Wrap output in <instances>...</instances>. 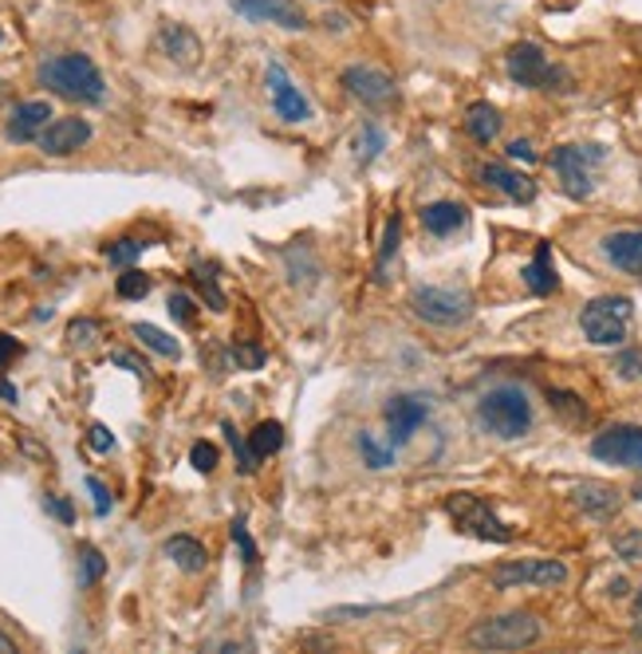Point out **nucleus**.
Listing matches in <instances>:
<instances>
[{
	"mask_svg": "<svg viewBox=\"0 0 642 654\" xmlns=\"http://www.w3.org/2000/svg\"><path fill=\"white\" fill-rule=\"evenodd\" d=\"M35 80L40 88H48L52 95L71 99V103H103L106 99V83L103 71L95 68V60L83 52H63V55H48L40 68H35Z\"/></svg>",
	"mask_w": 642,
	"mask_h": 654,
	"instance_id": "nucleus-1",
	"label": "nucleus"
},
{
	"mask_svg": "<svg viewBox=\"0 0 642 654\" xmlns=\"http://www.w3.org/2000/svg\"><path fill=\"white\" fill-rule=\"evenodd\" d=\"M477 422L493 438H505V442H517L532 430V398H528L524 387L517 382H501V387L485 390L481 402H477Z\"/></svg>",
	"mask_w": 642,
	"mask_h": 654,
	"instance_id": "nucleus-2",
	"label": "nucleus"
},
{
	"mask_svg": "<svg viewBox=\"0 0 642 654\" xmlns=\"http://www.w3.org/2000/svg\"><path fill=\"white\" fill-rule=\"evenodd\" d=\"M631 319L634 304L626 296H595L591 304H583L580 331L595 347H623L626 336H631Z\"/></svg>",
	"mask_w": 642,
	"mask_h": 654,
	"instance_id": "nucleus-3",
	"label": "nucleus"
},
{
	"mask_svg": "<svg viewBox=\"0 0 642 654\" xmlns=\"http://www.w3.org/2000/svg\"><path fill=\"white\" fill-rule=\"evenodd\" d=\"M608 162V146H556L548 166L560 177V190L572 202H588L595 194V170Z\"/></svg>",
	"mask_w": 642,
	"mask_h": 654,
	"instance_id": "nucleus-4",
	"label": "nucleus"
},
{
	"mask_svg": "<svg viewBox=\"0 0 642 654\" xmlns=\"http://www.w3.org/2000/svg\"><path fill=\"white\" fill-rule=\"evenodd\" d=\"M537 638H540L537 615H528V611H509V615L481 620L466 635V643L477 646V651H524V646H532Z\"/></svg>",
	"mask_w": 642,
	"mask_h": 654,
	"instance_id": "nucleus-5",
	"label": "nucleus"
},
{
	"mask_svg": "<svg viewBox=\"0 0 642 654\" xmlns=\"http://www.w3.org/2000/svg\"><path fill=\"white\" fill-rule=\"evenodd\" d=\"M505 71H509V80L517 88H532V91H568V83H572V75L560 63L548 60L544 48L532 44V40L512 48L509 60H505Z\"/></svg>",
	"mask_w": 642,
	"mask_h": 654,
	"instance_id": "nucleus-6",
	"label": "nucleus"
},
{
	"mask_svg": "<svg viewBox=\"0 0 642 654\" xmlns=\"http://www.w3.org/2000/svg\"><path fill=\"white\" fill-rule=\"evenodd\" d=\"M410 311L430 327H458L473 316V296L441 284H418L410 293Z\"/></svg>",
	"mask_w": 642,
	"mask_h": 654,
	"instance_id": "nucleus-7",
	"label": "nucleus"
},
{
	"mask_svg": "<svg viewBox=\"0 0 642 654\" xmlns=\"http://www.w3.org/2000/svg\"><path fill=\"white\" fill-rule=\"evenodd\" d=\"M560 587L568 584V564L563 560H505L493 568V587L509 592V587Z\"/></svg>",
	"mask_w": 642,
	"mask_h": 654,
	"instance_id": "nucleus-8",
	"label": "nucleus"
},
{
	"mask_svg": "<svg viewBox=\"0 0 642 654\" xmlns=\"http://www.w3.org/2000/svg\"><path fill=\"white\" fill-rule=\"evenodd\" d=\"M591 458L603 461V466H619V469H639L642 473V426L619 422L599 430L591 438Z\"/></svg>",
	"mask_w": 642,
	"mask_h": 654,
	"instance_id": "nucleus-9",
	"label": "nucleus"
},
{
	"mask_svg": "<svg viewBox=\"0 0 642 654\" xmlns=\"http://www.w3.org/2000/svg\"><path fill=\"white\" fill-rule=\"evenodd\" d=\"M449 517L461 524L466 532H473L477 540H493V544H509L512 540V532L505 529L501 521L493 517V509L481 501V497H473V493H454L449 497Z\"/></svg>",
	"mask_w": 642,
	"mask_h": 654,
	"instance_id": "nucleus-10",
	"label": "nucleus"
},
{
	"mask_svg": "<svg viewBox=\"0 0 642 654\" xmlns=\"http://www.w3.org/2000/svg\"><path fill=\"white\" fill-rule=\"evenodd\" d=\"M383 418H387V442L395 446H406L414 438V433L422 430V422L430 418V398L422 395H395L387 402V410H383Z\"/></svg>",
	"mask_w": 642,
	"mask_h": 654,
	"instance_id": "nucleus-11",
	"label": "nucleus"
},
{
	"mask_svg": "<svg viewBox=\"0 0 642 654\" xmlns=\"http://www.w3.org/2000/svg\"><path fill=\"white\" fill-rule=\"evenodd\" d=\"M268 80V95H273V111L284 119V123H308L312 119V103L304 99V91L292 83V75L284 71V63H268L264 71Z\"/></svg>",
	"mask_w": 642,
	"mask_h": 654,
	"instance_id": "nucleus-12",
	"label": "nucleus"
},
{
	"mask_svg": "<svg viewBox=\"0 0 642 654\" xmlns=\"http://www.w3.org/2000/svg\"><path fill=\"white\" fill-rule=\"evenodd\" d=\"M344 88L367 106H390L398 99L395 80H390L387 71L367 68V63H351V68H344Z\"/></svg>",
	"mask_w": 642,
	"mask_h": 654,
	"instance_id": "nucleus-13",
	"label": "nucleus"
},
{
	"mask_svg": "<svg viewBox=\"0 0 642 654\" xmlns=\"http://www.w3.org/2000/svg\"><path fill=\"white\" fill-rule=\"evenodd\" d=\"M91 142V123L88 119H52V123L44 126V134H40V151L52 154V159H68V154L83 151Z\"/></svg>",
	"mask_w": 642,
	"mask_h": 654,
	"instance_id": "nucleus-14",
	"label": "nucleus"
},
{
	"mask_svg": "<svg viewBox=\"0 0 642 654\" xmlns=\"http://www.w3.org/2000/svg\"><path fill=\"white\" fill-rule=\"evenodd\" d=\"M233 12H241L245 20H256V24H281L288 32H299L308 28L304 12H299L296 0H230Z\"/></svg>",
	"mask_w": 642,
	"mask_h": 654,
	"instance_id": "nucleus-15",
	"label": "nucleus"
},
{
	"mask_svg": "<svg viewBox=\"0 0 642 654\" xmlns=\"http://www.w3.org/2000/svg\"><path fill=\"white\" fill-rule=\"evenodd\" d=\"M52 103L48 99H28V103H17L12 106L9 123H4V139L9 142H40V134H44V126L52 123Z\"/></svg>",
	"mask_w": 642,
	"mask_h": 654,
	"instance_id": "nucleus-16",
	"label": "nucleus"
},
{
	"mask_svg": "<svg viewBox=\"0 0 642 654\" xmlns=\"http://www.w3.org/2000/svg\"><path fill=\"white\" fill-rule=\"evenodd\" d=\"M603 257L611 268L642 280V229H615L603 237Z\"/></svg>",
	"mask_w": 642,
	"mask_h": 654,
	"instance_id": "nucleus-17",
	"label": "nucleus"
},
{
	"mask_svg": "<svg viewBox=\"0 0 642 654\" xmlns=\"http://www.w3.org/2000/svg\"><path fill=\"white\" fill-rule=\"evenodd\" d=\"M481 182H485V186L501 190V194L509 197V202H517V205H528L532 197H537V182H532L528 174H520V170H509L505 162H485Z\"/></svg>",
	"mask_w": 642,
	"mask_h": 654,
	"instance_id": "nucleus-18",
	"label": "nucleus"
},
{
	"mask_svg": "<svg viewBox=\"0 0 642 654\" xmlns=\"http://www.w3.org/2000/svg\"><path fill=\"white\" fill-rule=\"evenodd\" d=\"M159 44H162V52H166L174 63H182V68H194L197 55H202V40H197L185 24H162Z\"/></svg>",
	"mask_w": 642,
	"mask_h": 654,
	"instance_id": "nucleus-19",
	"label": "nucleus"
},
{
	"mask_svg": "<svg viewBox=\"0 0 642 654\" xmlns=\"http://www.w3.org/2000/svg\"><path fill=\"white\" fill-rule=\"evenodd\" d=\"M572 501L580 504L588 517H595V521H608V517L619 509V489L599 486V481H583V486H575Z\"/></svg>",
	"mask_w": 642,
	"mask_h": 654,
	"instance_id": "nucleus-20",
	"label": "nucleus"
},
{
	"mask_svg": "<svg viewBox=\"0 0 642 654\" xmlns=\"http://www.w3.org/2000/svg\"><path fill=\"white\" fill-rule=\"evenodd\" d=\"M466 222H469V210L458 202H434L422 210V225L434 237H449V233L466 229Z\"/></svg>",
	"mask_w": 642,
	"mask_h": 654,
	"instance_id": "nucleus-21",
	"label": "nucleus"
},
{
	"mask_svg": "<svg viewBox=\"0 0 642 654\" xmlns=\"http://www.w3.org/2000/svg\"><path fill=\"white\" fill-rule=\"evenodd\" d=\"M524 288L532 296H552L556 288H560V276H556V268H552V248L548 245H537L532 265H524Z\"/></svg>",
	"mask_w": 642,
	"mask_h": 654,
	"instance_id": "nucleus-22",
	"label": "nucleus"
},
{
	"mask_svg": "<svg viewBox=\"0 0 642 654\" xmlns=\"http://www.w3.org/2000/svg\"><path fill=\"white\" fill-rule=\"evenodd\" d=\"M166 556L174 560L182 572H202L205 564H210V552H205L202 540L194 537H170L166 540Z\"/></svg>",
	"mask_w": 642,
	"mask_h": 654,
	"instance_id": "nucleus-23",
	"label": "nucleus"
},
{
	"mask_svg": "<svg viewBox=\"0 0 642 654\" xmlns=\"http://www.w3.org/2000/svg\"><path fill=\"white\" fill-rule=\"evenodd\" d=\"M466 131L473 134L477 142H493L501 134V111L493 103H473L466 111Z\"/></svg>",
	"mask_w": 642,
	"mask_h": 654,
	"instance_id": "nucleus-24",
	"label": "nucleus"
},
{
	"mask_svg": "<svg viewBox=\"0 0 642 654\" xmlns=\"http://www.w3.org/2000/svg\"><path fill=\"white\" fill-rule=\"evenodd\" d=\"M398 237H402V217H390L387 233H383L379 257H375V284L390 280V268H395V260H398Z\"/></svg>",
	"mask_w": 642,
	"mask_h": 654,
	"instance_id": "nucleus-25",
	"label": "nucleus"
},
{
	"mask_svg": "<svg viewBox=\"0 0 642 654\" xmlns=\"http://www.w3.org/2000/svg\"><path fill=\"white\" fill-rule=\"evenodd\" d=\"M281 446H284V426L281 422H261L253 433H248V450H253L256 461L273 458Z\"/></svg>",
	"mask_w": 642,
	"mask_h": 654,
	"instance_id": "nucleus-26",
	"label": "nucleus"
},
{
	"mask_svg": "<svg viewBox=\"0 0 642 654\" xmlns=\"http://www.w3.org/2000/svg\"><path fill=\"white\" fill-rule=\"evenodd\" d=\"M131 331H134V339H142V344L150 347V351L166 355V359H177V355H182L177 339H170L166 331H162V327H154V324H134Z\"/></svg>",
	"mask_w": 642,
	"mask_h": 654,
	"instance_id": "nucleus-27",
	"label": "nucleus"
},
{
	"mask_svg": "<svg viewBox=\"0 0 642 654\" xmlns=\"http://www.w3.org/2000/svg\"><path fill=\"white\" fill-rule=\"evenodd\" d=\"M383 146H387V134H383L379 123H367L359 134H355V159L367 166V162H375L383 154Z\"/></svg>",
	"mask_w": 642,
	"mask_h": 654,
	"instance_id": "nucleus-28",
	"label": "nucleus"
},
{
	"mask_svg": "<svg viewBox=\"0 0 642 654\" xmlns=\"http://www.w3.org/2000/svg\"><path fill=\"white\" fill-rule=\"evenodd\" d=\"M355 446H359V458L367 461L370 469H387L390 461H395V446H383V442H375V433H355Z\"/></svg>",
	"mask_w": 642,
	"mask_h": 654,
	"instance_id": "nucleus-29",
	"label": "nucleus"
},
{
	"mask_svg": "<svg viewBox=\"0 0 642 654\" xmlns=\"http://www.w3.org/2000/svg\"><path fill=\"white\" fill-rule=\"evenodd\" d=\"M106 572V560L95 544H80V587H95Z\"/></svg>",
	"mask_w": 642,
	"mask_h": 654,
	"instance_id": "nucleus-30",
	"label": "nucleus"
},
{
	"mask_svg": "<svg viewBox=\"0 0 642 654\" xmlns=\"http://www.w3.org/2000/svg\"><path fill=\"white\" fill-rule=\"evenodd\" d=\"M142 253H146V241H139V237H123V241H115V245H106V260L119 268H131Z\"/></svg>",
	"mask_w": 642,
	"mask_h": 654,
	"instance_id": "nucleus-31",
	"label": "nucleus"
},
{
	"mask_svg": "<svg viewBox=\"0 0 642 654\" xmlns=\"http://www.w3.org/2000/svg\"><path fill=\"white\" fill-rule=\"evenodd\" d=\"M119 296H123V300H142V296L150 293V276L146 273H139V268H126L123 276H119Z\"/></svg>",
	"mask_w": 642,
	"mask_h": 654,
	"instance_id": "nucleus-32",
	"label": "nucleus"
},
{
	"mask_svg": "<svg viewBox=\"0 0 642 654\" xmlns=\"http://www.w3.org/2000/svg\"><path fill=\"white\" fill-rule=\"evenodd\" d=\"M221 430H225V438H230L233 453H237V469H241V473H253V469H256V458H253V450H248V442H241V433L233 430L230 422L221 426Z\"/></svg>",
	"mask_w": 642,
	"mask_h": 654,
	"instance_id": "nucleus-33",
	"label": "nucleus"
},
{
	"mask_svg": "<svg viewBox=\"0 0 642 654\" xmlns=\"http://www.w3.org/2000/svg\"><path fill=\"white\" fill-rule=\"evenodd\" d=\"M190 461H194L197 473H213V469H217V446L194 442V450H190Z\"/></svg>",
	"mask_w": 642,
	"mask_h": 654,
	"instance_id": "nucleus-34",
	"label": "nucleus"
},
{
	"mask_svg": "<svg viewBox=\"0 0 642 654\" xmlns=\"http://www.w3.org/2000/svg\"><path fill=\"white\" fill-rule=\"evenodd\" d=\"M197 284H202V296L210 300V308H213V311H225V296H221L217 280H213V276L205 273L202 265H197Z\"/></svg>",
	"mask_w": 642,
	"mask_h": 654,
	"instance_id": "nucleus-35",
	"label": "nucleus"
},
{
	"mask_svg": "<svg viewBox=\"0 0 642 654\" xmlns=\"http://www.w3.org/2000/svg\"><path fill=\"white\" fill-rule=\"evenodd\" d=\"M95 336H99V324H95V319H75V324L68 327V339H71V344H80V347L95 344Z\"/></svg>",
	"mask_w": 642,
	"mask_h": 654,
	"instance_id": "nucleus-36",
	"label": "nucleus"
},
{
	"mask_svg": "<svg viewBox=\"0 0 642 654\" xmlns=\"http://www.w3.org/2000/svg\"><path fill=\"white\" fill-rule=\"evenodd\" d=\"M233 544L241 549V556H245V564H256V544H253V537H248V529H245V521H233Z\"/></svg>",
	"mask_w": 642,
	"mask_h": 654,
	"instance_id": "nucleus-37",
	"label": "nucleus"
},
{
	"mask_svg": "<svg viewBox=\"0 0 642 654\" xmlns=\"http://www.w3.org/2000/svg\"><path fill=\"white\" fill-rule=\"evenodd\" d=\"M170 316L177 319V324H194V300H190V296L185 293H170Z\"/></svg>",
	"mask_w": 642,
	"mask_h": 654,
	"instance_id": "nucleus-38",
	"label": "nucleus"
},
{
	"mask_svg": "<svg viewBox=\"0 0 642 654\" xmlns=\"http://www.w3.org/2000/svg\"><path fill=\"white\" fill-rule=\"evenodd\" d=\"M233 359H237L245 371H256V367L264 362V351L261 347H253V344H233Z\"/></svg>",
	"mask_w": 642,
	"mask_h": 654,
	"instance_id": "nucleus-39",
	"label": "nucleus"
},
{
	"mask_svg": "<svg viewBox=\"0 0 642 654\" xmlns=\"http://www.w3.org/2000/svg\"><path fill=\"white\" fill-rule=\"evenodd\" d=\"M88 446L95 453H111V450H115V433L106 430V426L95 422V426H91V433H88Z\"/></svg>",
	"mask_w": 642,
	"mask_h": 654,
	"instance_id": "nucleus-40",
	"label": "nucleus"
},
{
	"mask_svg": "<svg viewBox=\"0 0 642 654\" xmlns=\"http://www.w3.org/2000/svg\"><path fill=\"white\" fill-rule=\"evenodd\" d=\"M88 493L95 497V517H106L111 513V493H106V486L99 478H88Z\"/></svg>",
	"mask_w": 642,
	"mask_h": 654,
	"instance_id": "nucleus-41",
	"label": "nucleus"
},
{
	"mask_svg": "<svg viewBox=\"0 0 642 654\" xmlns=\"http://www.w3.org/2000/svg\"><path fill=\"white\" fill-rule=\"evenodd\" d=\"M20 355H24V347H20L12 336H4V331H0V371H4V367H12V359H20Z\"/></svg>",
	"mask_w": 642,
	"mask_h": 654,
	"instance_id": "nucleus-42",
	"label": "nucleus"
},
{
	"mask_svg": "<svg viewBox=\"0 0 642 654\" xmlns=\"http://www.w3.org/2000/svg\"><path fill=\"white\" fill-rule=\"evenodd\" d=\"M509 159L512 162H537V151H532V142L517 139V142H509Z\"/></svg>",
	"mask_w": 642,
	"mask_h": 654,
	"instance_id": "nucleus-43",
	"label": "nucleus"
},
{
	"mask_svg": "<svg viewBox=\"0 0 642 654\" xmlns=\"http://www.w3.org/2000/svg\"><path fill=\"white\" fill-rule=\"evenodd\" d=\"M48 513H55V517H60V521H75V509H71V504L68 501H63V497H48Z\"/></svg>",
	"mask_w": 642,
	"mask_h": 654,
	"instance_id": "nucleus-44",
	"label": "nucleus"
},
{
	"mask_svg": "<svg viewBox=\"0 0 642 654\" xmlns=\"http://www.w3.org/2000/svg\"><path fill=\"white\" fill-rule=\"evenodd\" d=\"M615 549L623 552L626 560H639V556H642V537H623V540H615Z\"/></svg>",
	"mask_w": 642,
	"mask_h": 654,
	"instance_id": "nucleus-45",
	"label": "nucleus"
},
{
	"mask_svg": "<svg viewBox=\"0 0 642 654\" xmlns=\"http://www.w3.org/2000/svg\"><path fill=\"white\" fill-rule=\"evenodd\" d=\"M115 362H119V367H126V371H134V375H146V362L134 359V355H126V351H119Z\"/></svg>",
	"mask_w": 642,
	"mask_h": 654,
	"instance_id": "nucleus-46",
	"label": "nucleus"
},
{
	"mask_svg": "<svg viewBox=\"0 0 642 654\" xmlns=\"http://www.w3.org/2000/svg\"><path fill=\"white\" fill-rule=\"evenodd\" d=\"M631 631L642 638V587H639V595H634V603H631Z\"/></svg>",
	"mask_w": 642,
	"mask_h": 654,
	"instance_id": "nucleus-47",
	"label": "nucleus"
},
{
	"mask_svg": "<svg viewBox=\"0 0 642 654\" xmlns=\"http://www.w3.org/2000/svg\"><path fill=\"white\" fill-rule=\"evenodd\" d=\"M0 654H17V643H12V638L4 635V631H0Z\"/></svg>",
	"mask_w": 642,
	"mask_h": 654,
	"instance_id": "nucleus-48",
	"label": "nucleus"
},
{
	"mask_svg": "<svg viewBox=\"0 0 642 654\" xmlns=\"http://www.w3.org/2000/svg\"><path fill=\"white\" fill-rule=\"evenodd\" d=\"M0 398H9V402H17V387H9V382H0Z\"/></svg>",
	"mask_w": 642,
	"mask_h": 654,
	"instance_id": "nucleus-49",
	"label": "nucleus"
},
{
	"mask_svg": "<svg viewBox=\"0 0 642 654\" xmlns=\"http://www.w3.org/2000/svg\"><path fill=\"white\" fill-rule=\"evenodd\" d=\"M631 497H634V501H642V481H639V486H634V493H631Z\"/></svg>",
	"mask_w": 642,
	"mask_h": 654,
	"instance_id": "nucleus-50",
	"label": "nucleus"
},
{
	"mask_svg": "<svg viewBox=\"0 0 642 654\" xmlns=\"http://www.w3.org/2000/svg\"><path fill=\"white\" fill-rule=\"evenodd\" d=\"M0 44H4V32H0Z\"/></svg>",
	"mask_w": 642,
	"mask_h": 654,
	"instance_id": "nucleus-51",
	"label": "nucleus"
}]
</instances>
